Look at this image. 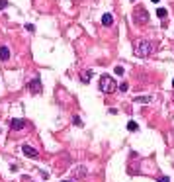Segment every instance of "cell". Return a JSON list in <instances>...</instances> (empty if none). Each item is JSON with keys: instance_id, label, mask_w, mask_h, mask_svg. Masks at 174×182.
Segmentation results:
<instances>
[{"instance_id": "30bf717a", "label": "cell", "mask_w": 174, "mask_h": 182, "mask_svg": "<svg viewBox=\"0 0 174 182\" xmlns=\"http://www.w3.org/2000/svg\"><path fill=\"white\" fill-rule=\"evenodd\" d=\"M151 100H153L151 96H137V98H135V102H137V104H149Z\"/></svg>"}, {"instance_id": "3957f363", "label": "cell", "mask_w": 174, "mask_h": 182, "mask_svg": "<svg viewBox=\"0 0 174 182\" xmlns=\"http://www.w3.org/2000/svg\"><path fill=\"white\" fill-rule=\"evenodd\" d=\"M27 88H30V92H34V94H41V90H43V86H41V80L39 78H31L30 80V84H27Z\"/></svg>"}, {"instance_id": "7402d4cb", "label": "cell", "mask_w": 174, "mask_h": 182, "mask_svg": "<svg viewBox=\"0 0 174 182\" xmlns=\"http://www.w3.org/2000/svg\"><path fill=\"white\" fill-rule=\"evenodd\" d=\"M61 182H72V180H61Z\"/></svg>"}, {"instance_id": "ba28073f", "label": "cell", "mask_w": 174, "mask_h": 182, "mask_svg": "<svg viewBox=\"0 0 174 182\" xmlns=\"http://www.w3.org/2000/svg\"><path fill=\"white\" fill-rule=\"evenodd\" d=\"M8 59H10V49L6 45H2L0 47V61H8Z\"/></svg>"}, {"instance_id": "e0dca14e", "label": "cell", "mask_w": 174, "mask_h": 182, "mask_svg": "<svg viewBox=\"0 0 174 182\" xmlns=\"http://www.w3.org/2000/svg\"><path fill=\"white\" fill-rule=\"evenodd\" d=\"M4 8H8V0H0V10H4Z\"/></svg>"}, {"instance_id": "2e32d148", "label": "cell", "mask_w": 174, "mask_h": 182, "mask_svg": "<svg viewBox=\"0 0 174 182\" xmlns=\"http://www.w3.org/2000/svg\"><path fill=\"white\" fill-rule=\"evenodd\" d=\"M72 123H74V125H82V122H80L78 115H74V118H72Z\"/></svg>"}, {"instance_id": "603a6c76", "label": "cell", "mask_w": 174, "mask_h": 182, "mask_svg": "<svg viewBox=\"0 0 174 182\" xmlns=\"http://www.w3.org/2000/svg\"><path fill=\"white\" fill-rule=\"evenodd\" d=\"M172 88H174V78H172Z\"/></svg>"}, {"instance_id": "cb8c5ba5", "label": "cell", "mask_w": 174, "mask_h": 182, "mask_svg": "<svg viewBox=\"0 0 174 182\" xmlns=\"http://www.w3.org/2000/svg\"><path fill=\"white\" fill-rule=\"evenodd\" d=\"M131 2H135V0H131Z\"/></svg>"}, {"instance_id": "6da1fadb", "label": "cell", "mask_w": 174, "mask_h": 182, "mask_svg": "<svg viewBox=\"0 0 174 182\" xmlns=\"http://www.w3.org/2000/svg\"><path fill=\"white\" fill-rule=\"evenodd\" d=\"M137 55L139 57H149V55H153V53L156 51V43L155 41H147V39H143V41H137Z\"/></svg>"}, {"instance_id": "ffe728a7", "label": "cell", "mask_w": 174, "mask_h": 182, "mask_svg": "<svg viewBox=\"0 0 174 182\" xmlns=\"http://www.w3.org/2000/svg\"><path fill=\"white\" fill-rule=\"evenodd\" d=\"M170 141L174 143V131H172V133H170Z\"/></svg>"}, {"instance_id": "5bb4252c", "label": "cell", "mask_w": 174, "mask_h": 182, "mask_svg": "<svg viewBox=\"0 0 174 182\" xmlns=\"http://www.w3.org/2000/svg\"><path fill=\"white\" fill-rule=\"evenodd\" d=\"M119 90H121V92H127V90H129V84H127V82H121V84H119Z\"/></svg>"}, {"instance_id": "4fadbf2b", "label": "cell", "mask_w": 174, "mask_h": 182, "mask_svg": "<svg viewBox=\"0 0 174 182\" xmlns=\"http://www.w3.org/2000/svg\"><path fill=\"white\" fill-rule=\"evenodd\" d=\"M84 174H86V168H84V167H78V168H76V176H78V178H82Z\"/></svg>"}, {"instance_id": "5b68a950", "label": "cell", "mask_w": 174, "mask_h": 182, "mask_svg": "<svg viewBox=\"0 0 174 182\" xmlns=\"http://www.w3.org/2000/svg\"><path fill=\"white\" fill-rule=\"evenodd\" d=\"M147 20H149L147 12H145L143 8H135V22H137V24H141V22H143V24H145Z\"/></svg>"}, {"instance_id": "52a82bcc", "label": "cell", "mask_w": 174, "mask_h": 182, "mask_svg": "<svg viewBox=\"0 0 174 182\" xmlns=\"http://www.w3.org/2000/svg\"><path fill=\"white\" fill-rule=\"evenodd\" d=\"M92 71H90V69H86V71H82L80 73V82H84V84H86V82H90V78H92Z\"/></svg>"}, {"instance_id": "ac0fdd59", "label": "cell", "mask_w": 174, "mask_h": 182, "mask_svg": "<svg viewBox=\"0 0 174 182\" xmlns=\"http://www.w3.org/2000/svg\"><path fill=\"white\" fill-rule=\"evenodd\" d=\"M26 30L27 31H34V24H26Z\"/></svg>"}, {"instance_id": "9c48e42d", "label": "cell", "mask_w": 174, "mask_h": 182, "mask_svg": "<svg viewBox=\"0 0 174 182\" xmlns=\"http://www.w3.org/2000/svg\"><path fill=\"white\" fill-rule=\"evenodd\" d=\"M111 24H114V16H111V14H104V16H102V26H111Z\"/></svg>"}, {"instance_id": "277c9868", "label": "cell", "mask_w": 174, "mask_h": 182, "mask_svg": "<svg viewBox=\"0 0 174 182\" xmlns=\"http://www.w3.org/2000/svg\"><path fill=\"white\" fill-rule=\"evenodd\" d=\"M22 153L26 157H30V159H37V157H39V153H37L31 145H22Z\"/></svg>"}, {"instance_id": "8992f818", "label": "cell", "mask_w": 174, "mask_h": 182, "mask_svg": "<svg viewBox=\"0 0 174 182\" xmlns=\"http://www.w3.org/2000/svg\"><path fill=\"white\" fill-rule=\"evenodd\" d=\"M27 123H26V119H12L10 122V127L14 131H20V129H24V127H26Z\"/></svg>"}, {"instance_id": "7a4b0ae2", "label": "cell", "mask_w": 174, "mask_h": 182, "mask_svg": "<svg viewBox=\"0 0 174 182\" xmlns=\"http://www.w3.org/2000/svg\"><path fill=\"white\" fill-rule=\"evenodd\" d=\"M100 90L104 94H111V92L118 90V82H115L110 74H102V78H100Z\"/></svg>"}, {"instance_id": "d6986e66", "label": "cell", "mask_w": 174, "mask_h": 182, "mask_svg": "<svg viewBox=\"0 0 174 182\" xmlns=\"http://www.w3.org/2000/svg\"><path fill=\"white\" fill-rule=\"evenodd\" d=\"M159 182H170V178H168V176H160Z\"/></svg>"}, {"instance_id": "8fae6325", "label": "cell", "mask_w": 174, "mask_h": 182, "mask_svg": "<svg viewBox=\"0 0 174 182\" xmlns=\"http://www.w3.org/2000/svg\"><path fill=\"white\" fill-rule=\"evenodd\" d=\"M137 129H139L137 122H129V123H127V131H137Z\"/></svg>"}, {"instance_id": "44dd1931", "label": "cell", "mask_w": 174, "mask_h": 182, "mask_svg": "<svg viewBox=\"0 0 174 182\" xmlns=\"http://www.w3.org/2000/svg\"><path fill=\"white\" fill-rule=\"evenodd\" d=\"M151 2H155V4H156V2H160V0H151Z\"/></svg>"}, {"instance_id": "7c38bea8", "label": "cell", "mask_w": 174, "mask_h": 182, "mask_svg": "<svg viewBox=\"0 0 174 182\" xmlns=\"http://www.w3.org/2000/svg\"><path fill=\"white\" fill-rule=\"evenodd\" d=\"M166 8H156V16H159V18H166Z\"/></svg>"}, {"instance_id": "9a60e30c", "label": "cell", "mask_w": 174, "mask_h": 182, "mask_svg": "<svg viewBox=\"0 0 174 182\" xmlns=\"http://www.w3.org/2000/svg\"><path fill=\"white\" fill-rule=\"evenodd\" d=\"M123 73H125V69H123V67H115V74H118V76H121Z\"/></svg>"}]
</instances>
